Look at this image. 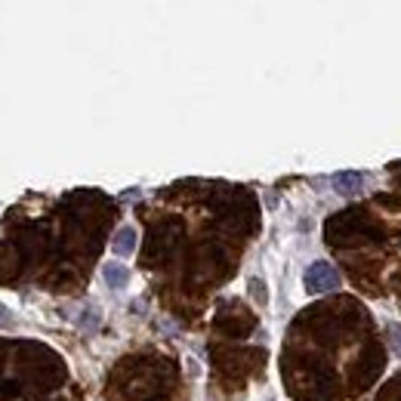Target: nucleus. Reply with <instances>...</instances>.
I'll return each mask as SVG.
<instances>
[{"instance_id":"nucleus-2","label":"nucleus","mask_w":401,"mask_h":401,"mask_svg":"<svg viewBox=\"0 0 401 401\" xmlns=\"http://www.w3.org/2000/svg\"><path fill=\"white\" fill-rule=\"evenodd\" d=\"M111 250H114V256H133V250H136V228L133 226L117 228L114 241H111Z\"/></svg>"},{"instance_id":"nucleus-3","label":"nucleus","mask_w":401,"mask_h":401,"mask_svg":"<svg viewBox=\"0 0 401 401\" xmlns=\"http://www.w3.org/2000/svg\"><path fill=\"white\" fill-rule=\"evenodd\" d=\"M102 278H105V284H108L111 290H123L127 287V281H130V269L127 265H121V263H105L102 265Z\"/></svg>"},{"instance_id":"nucleus-5","label":"nucleus","mask_w":401,"mask_h":401,"mask_svg":"<svg viewBox=\"0 0 401 401\" xmlns=\"http://www.w3.org/2000/svg\"><path fill=\"white\" fill-rule=\"evenodd\" d=\"M389 345L401 355V324H389Z\"/></svg>"},{"instance_id":"nucleus-4","label":"nucleus","mask_w":401,"mask_h":401,"mask_svg":"<svg viewBox=\"0 0 401 401\" xmlns=\"http://www.w3.org/2000/svg\"><path fill=\"white\" fill-rule=\"evenodd\" d=\"M333 185H337L339 195H355L364 185V176L361 173H337V176H333Z\"/></svg>"},{"instance_id":"nucleus-1","label":"nucleus","mask_w":401,"mask_h":401,"mask_svg":"<svg viewBox=\"0 0 401 401\" xmlns=\"http://www.w3.org/2000/svg\"><path fill=\"white\" fill-rule=\"evenodd\" d=\"M302 284H306L308 293H327V290H337L339 284H343V275H339V269L333 263H312L306 269V275H302Z\"/></svg>"},{"instance_id":"nucleus-6","label":"nucleus","mask_w":401,"mask_h":401,"mask_svg":"<svg viewBox=\"0 0 401 401\" xmlns=\"http://www.w3.org/2000/svg\"><path fill=\"white\" fill-rule=\"evenodd\" d=\"M12 324V318H10V312H6L3 306H0V327H10Z\"/></svg>"}]
</instances>
